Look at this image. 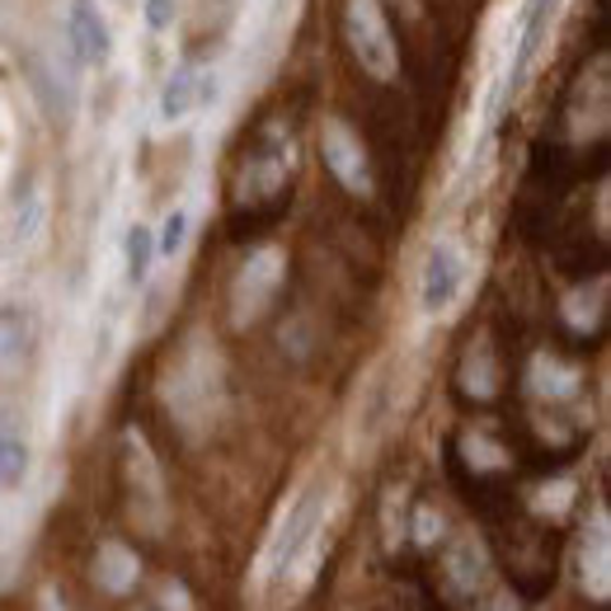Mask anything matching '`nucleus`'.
I'll return each mask as SVG.
<instances>
[{
    "label": "nucleus",
    "mask_w": 611,
    "mask_h": 611,
    "mask_svg": "<svg viewBox=\"0 0 611 611\" xmlns=\"http://www.w3.org/2000/svg\"><path fill=\"white\" fill-rule=\"evenodd\" d=\"M24 343H29L24 310H14V306H0V372H10V367L24 358Z\"/></svg>",
    "instance_id": "1a4fd4ad"
},
{
    "label": "nucleus",
    "mask_w": 611,
    "mask_h": 611,
    "mask_svg": "<svg viewBox=\"0 0 611 611\" xmlns=\"http://www.w3.org/2000/svg\"><path fill=\"white\" fill-rule=\"evenodd\" d=\"M217 95V80L212 76H198L194 66H184V72H174L165 95H161V118H184L188 109H198V103H212Z\"/></svg>",
    "instance_id": "0eeeda50"
},
{
    "label": "nucleus",
    "mask_w": 611,
    "mask_h": 611,
    "mask_svg": "<svg viewBox=\"0 0 611 611\" xmlns=\"http://www.w3.org/2000/svg\"><path fill=\"white\" fill-rule=\"evenodd\" d=\"M184 231H188V217H184V212H170L161 240H155V254H174V250H179V244H184Z\"/></svg>",
    "instance_id": "9b49d317"
},
{
    "label": "nucleus",
    "mask_w": 611,
    "mask_h": 611,
    "mask_svg": "<svg viewBox=\"0 0 611 611\" xmlns=\"http://www.w3.org/2000/svg\"><path fill=\"white\" fill-rule=\"evenodd\" d=\"M343 33L358 52L362 72H372L377 80L395 76V39H391V24H386V14H381L377 0H348Z\"/></svg>",
    "instance_id": "f257e3e1"
},
{
    "label": "nucleus",
    "mask_w": 611,
    "mask_h": 611,
    "mask_svg": "<svg viewBox=\"0 0 611 611\" xmlns=\"http://www.w3.org/2000/svg\"><path fill=\"white\" fill-rule=\"evenodd\" d=\"M146 24L161 33V29H170L174 24V0H146Z\"/></svg>",
    "instance_id": "f8f14e48"
},
{
    "label": "nucleus",
    "mask_w": 611,
    "mask_h": 611,
    "mask_svg": "<svg viewBox=\"0 0 611 611\" xmlns=\"http://www.w3.org/2000/svg\"><path fill=\"white\" fill-rule=\"evenodd\" d=\"M66 39H72V52L85 66H103V62H109V52H113L109 24L99 20L95 0H72V14H66Z\"/></svg>",
    "instance_id": "20e7f679"
},
{
    "label": "nucleus",
    "mask_w": 611,
    "mask_h": 611,
    "mask_svg": "<svg viewBox=\"0 0 611 611\" xmlns=\"http://www.w3.org/2000/svg\"><path fill=\"white\" fill-rule=\"evenodd\" d=\"M555 10H560V0H527V10H522L517 62H513V76H509V95L517 90L522 80H527L536 52H541V43H546V33H550V24H555Z\"/></svg>",
    "instance_id": "423d86ee"
},
{
    "label": "nucleus",
    "mask_w": 611,
    "mask_h": 611,
    "mask_svg": "<svg viewBox=\"0 0 611 611\" xmlns=\"http://www.w3.org/2000/svg\"><path fill=\"white\" fill-rule=\"evenodd\" d=\"M461 292V259L451 244H433L428 259H424V283H418V302H424L428 316H438L457 302Z\"/></svg>",
    "instance_id": "7ed1b4c3"
},
{
    "label": "nucleus",
    "mask_w": 611,
    "mask_h": 611,
    "mask_svg": "<svg viewBox=\"0 0 611 611\" xmlns=\"http://www.w3.org/2000/svg\"><path fill=\"white\" fill-rule=\"evenodd\" d=\"M122 254H128V277H132V283H146L151 259H155V236L146 231V226H132L128 244H122Z\"/></svg>",
    "instance_id": "9d476101"
},
{
    "label": "nucleus",
    "mask_w": 611,
    "mask_h": 611,
    "mask_svg": "<svg viewBox=\"0 0 611 611\" xmlns=\"http://www.w3.org/2000/svg\"><path fill=\"white\" fill-rule=\"evenodd\" d=\"M320 513H325V489H306V494L296 499V509L287 513L283 532H277V536H273V546H269V579H273V583L296 565V555H302V550H306V541L316 536Z\"/></svg>",
    "instance_id": "f03ea898"
},
{
    "label": "nucleus",
    "mask_w": 611,
    "mask_h": 611,
    "mask_svg": "<svg viewBox=\"0 0 611 611\" xmlns=\"http://www.w3.org/2000/svg\"><path fill=\"white\" fill-rule=\"evenodd\" d=\"M320 151H325V165L335 170V179L348 188V194H367V161H362V146L353 142V132L343 122H329L325 137H320Z\"/></svg>",
    "instance_id": "39448f33"
},
{
    "label": "nucleus",
    "mask_w": 611,
    "mask_h": 611,
    "mask_svg": "<svg viewBox=\"0 0 611 611\" xmlns=\"http://www.w3.org/2000/svg\"><path fill=\"white\" fill-rule=\"evenodd\" d=\"M24 476H29V447L20 438V428H14V418L0 414V484L14 489L24 484Z\"/></svg>",
    "instance_id": "6e6552de"
}]
</instances>
